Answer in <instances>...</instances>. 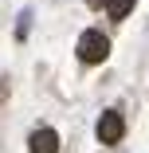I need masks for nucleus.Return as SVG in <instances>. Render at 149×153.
Segmentation results:
<instances>
[{
	"instance_id": "nucleus-3",
	"label": "nucleus",
	"mask_w": 149,
	"mask_h": 153,
	"mask_svg": "<svg viewBox=\"0 0 149 153\" xmlns=\"http://www.w3.org/2000/svg\"><path fill=\"white\" fill-rule=\"evenodd\" d=\"M27 149L32 153H59V134L55 130H36L32 141H27Z\"/></svg>"
},
{
	"instance_id": "nucleus-1",
	"label": "nucleus",
	"mask_w": 149,
	"mask_h": 153,
	"mask_svg": "<svg viewBox=\"0 0 149 153\" xmlns=\"http://www.w3.org/2000/svg\"><path fill=\"white\" fill-rule=\"evenodd\" d=\"M106 55H110V39L102 32H82L79 36V59L82 63H102Z\"/></svg>"
},
{
	"instance_id": "nucleus-4",
	"label": "nucleus",
	"mask_w": 149,
	"mask_h": 153,
	"mask_svg": "<svg viewBox=\"0 0 149 153\" xmlns=\"http://www.w3.org/2000/svg\"><path fill=\"white\" fill-rule=\"evenodd\" d=\"M106 12H110L114 20H126V16L133 12V0H106Z\"/></svg>"
},
{
	"instance_id": "nucleus-2",
	"label": "nucleus",
	"mask_w": 149,
	"mask_h": 153,
	"mask_svg": "<svg viewBox=\"0 0 149 153\" xmlns=\"http://www.w3.org/2000/svg\"><path fill=\"white\" fill-rule=\"evenodd\" d=\"M122 134H126L122 114H118V110H102V118H98V141H102V145H114Z\"/></svg>"
}]
</instances>
